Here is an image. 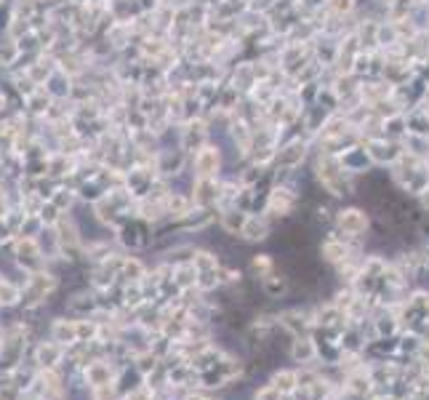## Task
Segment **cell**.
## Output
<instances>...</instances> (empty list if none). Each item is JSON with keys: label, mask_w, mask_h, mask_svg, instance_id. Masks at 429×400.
<instances>
[{"label": "cell", "mask_w": 429, "mask_h": 400, "mask_svg": "<svg viewBox=\"0 0 429 400\" xmlns=\"http://www.w3.org/2000/svg\"><path fill=\"white\" fill-rule=\"evenodd\" d=\"M192 168H195V177L200 179H216L221 171V150L219 145H206L200 147L198 152L192 155Z\"/></svg>", "instance_id": "1"}, {"label": "cell", "mask_w": 429, "mask_h": 400, "mask_svg": "<svg viewBox=\"0 0 429 400\" xmlns=\"http://www.w3.org/2000/svg\"><path fill=\"white\" fill-rule=\"evenodd\" d=\"M307 150H309V139H301V136H294L286 145H277V155H275L277 168H294V171H296V168L301 166V160L307 157Z\"/></svg>", "instance_id": "2"}, {"label": "cell", "mask_w": 429, "mask_h": 400, "mask_svg": "<svg viewBox=\"0 0 429 400\" xmlns=\"http://www.w3.org/2000/svg\"><path fill=\"white\" fill-rule=\"evenodd\" d=\"M294 206H296V192L288 184L275 187L267 198V213H272V216H288L294 211Z\"/></svg>", "instance_id": "3"}, {"label": "cell", "mask_w": 429, "mask_h": 400, "mask_svg": "<svg viewBox=\"0 0 429 400\" xmlns=\"http://www.w3.org/2000/svg\"><path fill=\"white\" fill-rule=\"evenodd\" d=\"M221 195V184L216 179H200L195 177V184H192V200L200 209H208L213 203H219Z\"/></svg>", "instance_id": "4"}, {"label": "cell", "mask_w": 429, "mask_h": 400, "mask_svg": "<svg viewBox=\"0 0 429 400\" xmlns=\"http://www.w3.org/2000/svg\"><path fill=\"white\" fill-rule=\"evenodd\" d=\"M336 222H339L341 233L352 235V238H360V235H365V230H368V216H365V211H360V209L339 211Z\"/></svg>", "instance_id": "5"}, {"label": "cell", "mask_w": 429, "mask_h": 400, "mask_svg": "<svg viewBox=\"0 0 429 400\" xmlns=\"http://www.w3.org/2000/svg\"><path fill=\"white\" fill-rule=\"evenodd\" d=\"M65 355V345H59V342H43V345L35 350V363L48 371V368H54L59 360Z\"/></svg>", "instance_id": "6"}, {"label": "cell", "mask_w": 429, "mask_h": 400, "mask_svg": "<svg viewBox=\"0 0 429 400\" xmlns=\"http://www.w3.org/2000/svg\"><path fill=\"white\" fill-rule=\"evenodd\" d=\"M240 235L251 243H259L269 235V224H267L264 216H245V224H243Z\"/></svg>", "instance_id": "7"}, {"label": "cell", "mask_w": 429, "mask_h": 400, "mask_svg": "<svg viewBox=\"0 0 429 400\" xmlns=\"http://www.w3.org/2000/svg\"><path fill=\"white\" fill-rule=\"evenodd\" d=\"M51 339L59 345H72L77 342V321H54L51 326Z\"/></svg>", "instance_id": "8"}, {"label": "cell", "mask_w": 429, "mask_h": 400, "mask_svg": "<svg viewBox=\"0 0 429 400\" xmlns=\"http://www.w3.org/2000/svg\"><path fill=\"white\" fill-rule=\"evenodd\" d=\"M320 254H323V259H325V262H330V265H341V262H347V256H350V251H347V245H344V240H336V238H328V240L323 243V248H320Z\"/></svg>", "instance_id": "9"}, {"label": "cell", "mask_w": 429, "mask_h": 400, "mask_svg": "<svg viewBox=\"0 0 429 400\" xmlns=\"http://www.w3.org/2000/svg\"><path fill=\"white\" fill-rule=\"evenodd\" d=\"M86 379H89L91 387H110L112 384V371L110 366H104V363H89L86 366Z\"/></svg>", "instance_id": "10"}, {"label": "cell", "mask_w": 429, "mask_h": 400, "mask_svg": "<svg viewBox=\"0 0 429 400\" xmlns=\"http://www.w3.org/2000/svg\"><path fill=\"white\" fill-rule=\"evenodd\" d=\"M325 11L336 19H352L357 13V0H325Z\"/></svg>", "instance_id": "11"}, {"label": "cell", "mask_w": 429, "mask_h": 400, "mask_svg": "<svg viewBox=\"0 0 429 400\" xmlns=\"http://www.w3.org/2000/svg\"><path fill=\"white\" fill-rule=\"evenodd\" d=\"M16 299H19V291L9 283H0V304H16Z\"/></svg>", "instance_id": "12"}, {"label": "cell", "mask_w": 429, "mask_h": 400, "mask_svg": "<svg viewBox=\"0 0 429 400\" xmlns=\"http://www.w3.org/2000/svg\"><path fill=\"white\" fill-rule=\"evenodd\" d=\"M253 270H256L262 278L272 275V262H269V256H256V259H253Z\"/></svg>", "instance_id": "13"}, {"label": "cell", "mask_w": 429, "mask_h": 400, "mask_svg": "<svg viewBox=\"0 0 429 400\" xmlns=\"http://www.w3.org/2000/svg\"><path fill=\"white\" fill-rule=\"evenodd\" d=\"M275 389L277 392H291V389H294V374H277Z\"/></svg>", "instance_id": "14"}, {"label": "cell", "mask_w": 429, "mask_h": 400, "mask_svg": "<svg viewBox=\"0 0 429 400\" xmlns=\"http://www.w3.org/2000/svg\"><path fill=\"white\" fill-rule=\"evenodd\" d=\"M294 355L301 357V360H309V357L315 355V347L309 345V342H301V345H296V350H294Z\"/></svg>", "instance_id": "15"}]
</instances>
